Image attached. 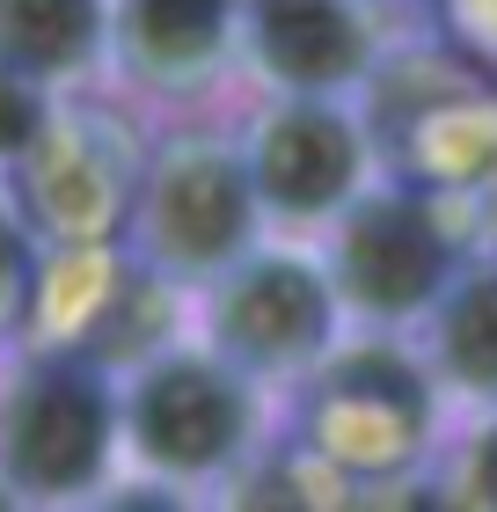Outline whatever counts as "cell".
<instances>
[{
  "instance_id": "1",
  "label": "cell",
  "mask_w": 497,
  "mask_h": 512,
  "mask_svg": "<svg viewBox=\"0 0 497 512\" xmlns=\"http://www.w3.org/2000/svg\"><path fill=\"white\" fill-rule=\"evenodd\" d=\"M0 461L22 491H81L103 469V395L88 388V374L44 366L37 381H22L0 410Z\"/></svg>"
},
{
  "instance_id": "2",
  "label": "cell",
  "mask_w": 497,
  "mask_h": 512,
  "mask_svg": "<svg viewBox=\"0 0 497 512\" xmlns=\"http://www.w3.org/2000/svg\"><path fill=\"white\" fill-rule=\"evenodd\" d=\"M249 425V403L220 366L205 359H176L139 388V410H132V439L139 454L161 461V469H212L227 461V447L242 439Z\"/></svg>"
},
{
  "instance_id": "3",
  "label": "cell",
  "mask_w": 497,
  "mask_h": 512,
  "mask_svg": "<svg viewBox=\"0 0 497 512\" xmlns=\"http://www.w3.org/2000/svg\"><path fill=\"white\" fill-rule=\"evenodd\" d=\"M337 271H344V293L359 300V308H373V315H410L417 300L439 286L446 249H439V227L424 220L417 205L373 198V205H359L351 227H344Z\"/></svg>"
},
{
  "instance_id": "4",
  "label": "cell",
  "mask_w": 497,
  "mask_h": 512,
  "mask_svg": "<svg viewBox=\"0 0 497 512\" xmlns=\"http://www.w3.org/2000/svg\"><path fill=\"white\" fill-rule=\"evenodd\" d=\"M322 337H329V300H322V278L300 264H256L220 300V352L242 366H264V374L322 352Z\"/></svg>"
},
{
  "instance_id": "5",
  "label": "cell",
  "mask_w": 497,
  "mask_h": 512,
  "mask_svg": "<svg viewBox=\"0 0 497 512\" xmlns=\"http://www.w3.org/2000/svg\"><path fill=\"white\" fill-rule=\"evenodd\" d=\"M249 235V191H242V169L220 154H183L161 169L154 183V242L176 256V264H220L234 256Z\"/></svg>"
},
{
  "instance_id": "6",
  "label": "cell",
  "mask_w": 497,
  "mask_h": 512,
  "mask_svg": "<svg viewBox=\"0 0 497 512\" xmlns=\"http://www.w3.org/2000/svg\"><path fill=\"white\" fill-rule=\"evenodd\" d=\"M424 432V388L395 359H351V374L322 395V439L344 461H395Z\"/></svg>"
},
{
  "instance_id": "7",
  "label": "cell",
  "mask_w": 497,
  "mask_h": 512,
  "mask_svg": "<svg viewBox=\"0 0 497 512\" xmlns=\"http://www.w3.org/2000/svg\"><path fill=\"white\" fill-rule=\"evenodd\" d=\"M351 169H359V139H351L344 118H329V110H286V118L264 132V154H256V183H264L271 205H286V213L337 205Z\"/></svg>"
},
{
  "instance_id": "8",
  "label": "cell",
  "mask_w": 497,
  "mask_h": 512,
  "mask_svg": "<svg viewBox=\"0 0 497 512\" xmlns=\"http://www.w3.org/2000/svg\"><path fill=\"white\" fill-rule=\"evenodd\" d=\"M264 59L278 66V81L293 88H329L344 74H359L366 59V30L344 0H264Z\"/></svg>"
},
{
  "instance_id": "9",
  "label": "cell",
  "mask_w": 497,
  "mask_h": 512,
  "mask_svg": "<svg viewBox=\"0 0 497 512\" xmlns=\"http://www.w3.org/2000/svg\"><path fill=\"white\" fill-rule=\"evenodd\" d=\"M227 8L220 0H125V52L154 81H176L220 52Z\"/></svg>"
},
{
  "instance_id": "10",
  "label": "cell",
  "mask_w": 497,
  "mask_h": 512,
  "mask_svg": "<svg viewBox=\"0 0 497 512\" xmlns=\"http://www.w3.org/2000/svg\"><path fill=\"white\" fill-rule=\"evenodd\" d=\"M96 44V0H0L8 74H66Z\"/></svg>"
},
{
  "instance_id": "11",
  "label": "cell",
  "mask_w": 497,
  "mask_h": 512,
  "mask_svg": "<svg viewBox=\"0 0 497 512\" xmlns=\"http://www.w3.org/2000/svg\"><path fill=\"white\" fill-rule=\"evenodd\" d=\"M446 359L468 388H497V278L461 293V308L446 315Z\"/></svg>"
},
{
  "instance_id": "12",
  "label": "cell",
  "mask_w": 497,
  "mask_h": 512,
  "mask_svg": "<svg viewBox=\"0 0 497 512\" xmlns=\"http://www.w3.org/2000/svg\"><path fill=\"white\" fill-rule=\"evenodd\" d=\"M30 132H37V103L22 96V81L0 66V154H15V147H30Z\"/></svg>"
},
{
  "instance_id": "13",
  "label": "cell",
  "mask_w": 497,
  "mask_h": 512,
  "mask_svg": "<svg viewBox=\"0 0 497 512\" xmlns=\"http://www.w3.org/2000/svg\"><path fill=\"white\" fill-rule=\"evenodd\" d=\"M468 483H476V498H490V505H497V432L476 447V469H468Z\"/></svg>"
},
{
  "instance_id": "14",
  "label": "cell",
  "mask_w": 497,
  "mask_h": 512,
  "mask_svg": "<svg viewBox=\"0 0 497 512\" xmlns=\"http://www.w3.org/2000/svg\"><path fill=\"white\" fill-rule=\"evenodd\" d=\"M0 293H15V242H8V220H0Z\"/></svg>"
}]
</instances>
